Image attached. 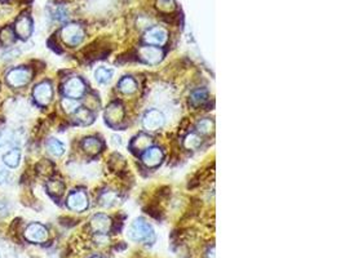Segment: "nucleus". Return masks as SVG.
<instances>
[{
	"label": "nucleus",
	"instance_id": "nucleus-1",
	"mask_svg": "<svg viewBox=\"0 0 345 258\" xmlns=\"http://www.w3.org/2000/svg\"><path fill=\"white\" fill-rule=\"evenodd\" d=\"M128 238L136 243L151 244L155 241V233L149 222L145 219H134L128 229Z\"/></svg>",
	"mask_w": 345,
	"mask_h": 258
},
{
	"label": "nucleus",
	"instance_id": "nucleus-2",
	"mask_svg": "<svg viewBox=\"0 0 345 258\" xmlns=\"http://www.w3.org/2000/svg\"><path fill=\"white\" fill-rule=\"evenodd\" d=\"M33 79V70L29 67H17L7 74V84L12 88H23Z\"/></svg>",
	"mask_w": 345,
	"mask_h": 258
},
{
	"label": "nucleus",
	"instance_id": "nucleus-3",
	"mask_svg": "<svg viewBox=\"0 0 345 258\" xmlns=\"http://www.w3.org/2000/svg\"><path fill=\"white\" fill-rule=\"evenodd\" d=\"M84 37H86V34H84L83 27L80 25H77V23L66 25L61 30L62 41L66 45H69V47H77V45H79L84 40Z\"/></svg>",
	"mask_w": 345,
	"mask_h": 258
},
{
	"label": "nucleus",
	"instance_id": "nucleus-4",
	"mask_svg": "<svg viewBox=\"0 0 345 258\" xmlns=\"http://www.w3.org/2000/svg\"><path fill=\"white\" fill-rule=\"evenodd\" d=\"M62 92L67 99H82L86 93V84L80 78H70L66 80V83L62 87Z\"/></svg>",
	"mask_w": 345,
	"mask_h": 258
},
{
	"label": "nucleus",
	"instance_id": "nucleus-5",
	"mask_svg": "<svg viewBox=\"0 0 345 258\" xmlns=\"http://www.w3.org/2000/svg\"><path fill=\"white\" fill-rule=\"evenodd\" d=\"M166 118L159 110L151 109L149 111H146L144 118H142V125L146 131L155 132L164 125Z\"/></svg>",
	"mask_w": 345,
	"mask_h": 258
},
{
	"label": "nucleus",
	"instance_id": "nucleus-6",
	"mask_svg": "<svg viewBox=\"0 0 345 258\" xmlns=\"http://www.w3.org/2000/svg\"><path fill=\"white\" fill-rule=\"evenodd\" d=\"M34 99L37 101L38 105L47 106L53 99V88L49 81H42L34 88L33 92Z\"/></svg>",
	"mask_w": 345,
	"mask_h": 258
},
{
	"label": "nucleus",
	"instance_id": "nucleus-7",
	"mask_svg": "<svg viewBox=\"0 0 345 258\" xmlns=\"http://www.w3.org/2000/svg\"><path fill=\"white\" fill-rule=\"evenodd\" d=\"M66 204L69 209L74 212H84L88 208V197L87 193L83 190H75L70 194L66 200Z\"/></svg>",
	"mask_w": 345,
	"mask_h": 258
},
{
	"label": "nucleus",
	"instance_id": "nucleus-8",
	"mask_svg": "<svg viewBox=\"0 0 345 258\" xmlns=\"http://www.w3.org/2000/svg\"><path fill=\"white\" fill-rule=\"evenodd\" d=\"M168 40V33L167 30L163 29V27H151L145 33L144 35V41H145L148 45H154V47H159V45H163V44L167 43Z\"/></svg>",
	"mask_w": 345,
	"mask_h": 258
},
{
	"label": "nucleus",
	"instance_id": "nucleus-9",
	"mask_svg": "<svg viewBox=\"0 0 345 258\" xmlns=\"http://www.w3.org/2000/svg\"><path fill=\"white\" fill-rule=\"evenodd\" d=\"M140 59L148 63V65H156L159 63L164 57V52L160 47H154V45H146L142 47L138 52Z\"/></svg>",
	"mask_w": 345,
	"mask_h": 258
},
{
	"label": "nucleus",
	"instance_id": "nucleus-10",
	"mask_svg": "<svg viewBox=\"0 0 345 258\" xmlns=\"http://www.w3.org/2000/svg\"><path fill=\"white\" fill-rule=\"evenodd\" d=\"M25 238L31 243H44L48 239V230L40 223H31L26 227Z\"/></svg>",
	"mask_w": 345,
	"mask_h": 258
},
{
	"label": "nucleus",
	"instance_id": "nucleus-11",
	"mask_svg": "<svg viewBox=\"0 0 345 258\" xmlns=\"http://www.w3.org/2000/svg\"><path fill=\"white\" fill-rule=\"evenodd\" d=\"M15 31L17 34V37L21 38L22 40L29 39L31 37V34H33V21H31L29 16H20L19 20L16 21Z\"/></svg>",
	"mask_w": 345,
	"mask_h": 258
},
{
	"label": "nucleus",
	"instance_id": "nucleus-12",
	"mask_svg": "<svg viewBox=\"0 0 345 258\" xmlns=\"http://www.w3.org/2000/svg\"><path fill=\"white\" fill-rule=\"evenodd\" d=\"M124 118V109L123 106L114 102L111 105L106 109L105 111V120L106 123H109L110 125H118L119 123H122V120Z\"/></svg>",
	"mask_w": 345,
	"mask_h": 258
},
{
	"label": "nucleus",
	"instance_id": "nucleus-13",
	"mask_svg": "<svg viewBox=\"0 0 345 258\" xmlns=\"http://www.w3.org/2000/svg\"><path fill=\"white\" fill-rule=\"evenodd\" d=\"M111 225H113L111 218L108 217L106 215H102V213L93 216L91 219L92 230H93L95 233L101 234V235L109 233L110 229H111Z\"/></svg>",
	"mask_w": 345,
	"mask_h": 258
},
{
	"label": "nucleus",
	"instance_id": "nucleus-14",
	"mask_svg": "<svg viewBox=\"0 0 345 258\" xmlns=\"http://www.w3.org/2000/svg\"><path fill=\"white\" fill-rule=\"evenodd\" d=\"M163 160V151L159 149V147H151L150 146L149 149H146V151L142 155V161L145 164L146 167L149 168H155L158 167Z\"/></svg>",
	"mask_w": 345,
	"mask_h": 258
},
{
	"label": "nucleus",
	"instance_id": "nucleus-15",
	"mask_svg": "<svg viewBox=\"0 0 345 258\" xmlns=\"http://www.w3.org/2000/svg\"><path fill=\"white\" fill-rule=\"evenodd\" d=\"M82 147L89 155H96L102 150V142L96 137H87L82 142Z\"/></svg>",
	"mask_w": 345,
	"mask_h": 258
},
{
	"label": "nucleus",
	"instance_id": "nucleus-16",
	"mask_svg": "<svg viewBox=\"0 0 345 258\" xmlns=\"http://www.w3.org/2000/svg\"><path fill=\"white\" fill-rule=\"evenodd\" d=\"M45 147H47L48 153L56 158L62 157V155L65 154V145L57 139H48L47 143H45Z\"/></svg>",
	"mask_w": 345,
	"mask_h": 258
},
{
	"label": "nucleus",
	"instance_id": "nucleus-17",
	"mask_svg": "<svg viewBox=\"0 0 345 258\" xmlns=\"http://www.w3.org/2000/svg\"><path fill=\"white\" fill-rule=\"evenodd\" d=\"M21 161V150L15 149L8 151L3 155V163L8 168H17Z\"/></svg>",
	"mask_w": 345,
	"mask_h": 258
},
{
	"label": "nucleus",
	"instance_id": "nucleus-18",
	"mask_svg": "<svg viewBox=\"0 0 345 258\" xmlns=\"http://www.w3.org/2000/svg\"><path fill=\"white\" fill-rule=\"evenodd\" d=\"M118 89H119L123 95H132L137 91V83L136 80L131 77H124L123 79H120L119 84H118Z\"/></svg>",
	"mask_w": 345,
	"mask_h": 258
},
{
	"label": "nucleus",
	"instance_id": "nucleus-19",
	"mask_svg": "<svg viewBox=\"0 0 345 258\" xmlns=\"http://www.w3.org/2000/svg\"><path fill=\"white\" fill-rule=\"evenodd\" d=\"M74 119L75 121L82 125H88V124L93 123V114L89 111V109H86V107H79V109L74 113Z\"/></svg>",
	"mask_w": 345,
	"mask_h": 258
},
{
	"label": "nucleus",
	"instance_id": "nucleus-20",
	"mask_svg": "<svg viewBox=\"0 0 345 258\" xmlns=\"http://www.w3.org/2000/svg\"><path fill=\"white\" fill-rule=\"evenodd\" d=\"M113 77H114V70L109 69V67H105V66L97 67L95 71V79L97 80L100 84L109 83L110 80L113 79Z\"/></svg>",
	"mask_w": 345,
	"mask_h": 258
},
{
	"label": "nucleus",
	"instance_id": "nucleus-21",
	"mask_svg": "<svg viewBox=\"0 0 345 258\" xmlns=\"http://www.w3.org/2000/svg\"><path fill=\"white\" fill-rule=\"evenodd\" d=\"M98 200H100V204H101L102 207L110 208L118 203L119 197H118V194L114 193V191H104V193L100 195V199Z\"/></svg>",
	"mask_w": 345,
	"mask_h": 258
},
{
	"label": "nucleus",
	"instance_id": "nucleus-22",
	"mask_svg": "<svg viewBox=\"0 0 345 258\" xmlns=\"http://www.w3.org/2000/svg\"><path fill=\"white\" fill-rule=\"evenodd\" d=\"M47 190L52 197L58 198L64 194L65 185H64V182L60 181V179H51V181L47 182Z\"/></svg>",
	"mask_w": 345,
	"mask_h": 258
},
{
	"label": "nucleus",
	"instance_id": "nucleus-23",
	"mask_svg": "<svg viewBox=\"0 0 345 258\" xmlns=\"http://www.w3.org/2000/svg\"><path fill=\"white\" fill-rule=\"evenodd\" d=\"M151 143H153V141H151L150 137H148L146 135H140L133 139L132 147L136 150H146L149 149L150 146H151Z\"/></svg>",
	"mask_w": 345,
	"mask_h": 258
},
{
	"label": "nucleus",
	"instance_id": "nucleus-24",
	"mask_svg": "<svg viewBox=\"0 0 345 258\" xmlns=\"http://www.w3.org/2000/svg\"><path fill=\"white\" fill-rule=\"evenodd\" d=\"M207 91L203 89V88H200V89H196V91L193 92L192 96H190V101H192L194 106H199L203 105L204 102L207 101Z\"/></svg>",
	"mask_w": 345,
	"mask_h": 258
},
{
	"label": "nucleus",
	"instance_id": "nucleus-25",
	"mask_svg": "<svg viewBox=\"0 0 345 258\" xmlns=\"http://www.w3.org/2000/svg\"><path fill=\"white\" fill-rule=\"evenodd\" d=\"M200 143H202V139L195 133H190L184 139V146L188 150H196L200 146Z\"/></svg>",
	"mask_w": 345,
	"mask_h": 258
},
{
	"label": "nucleus",
	"instance_id": "nucleus-26",
	"mask_svg": "<svg viewBox=\"0 0 345 258\" xmlns=\"http://www.w3.org/2000/svg\"><path fill=\"white\" fill-rule=\"evenodd\" d=\"M215 124L211 119H202L196 124V131L199 132L200 135H210L214 131Z\"/></svg>",
	"mask_w": 345,
	"mask_h": 258
},
{
	"label": "nucleus",
	"instance_id": "nucleus-27",
	"mask_svg": "<svg viewBox=\"0 0 345 258\" xmlns=\"http://www.w3.org/2000/svg\"><path fill=\"white\" fill-rule=\"evenodd\" d=\"M61 105L62 109L65 110L67 114H74L80 107L78 99H64L61 102Z\"/></svg>",
	"mask_w": 345,
	"mask_h": 258
},
{
	"label": "nucleus",
	"instance_id": "nucleus-28",
	"mask_svg": "<svg viewBox=\"0 0 345 258\" xmlns=\"http://www.w3.org/2000/svg\"><path fill=\"white\" fill-rule=\"evenodd\" d=\"M0 40H1V43L4 44V45H9V44L13 43V40H15V38H13V33H12L11 29H4L1 30V33H0Z\"/></svg>",
	"mask_w": 345,
	"mask_h": 258
},
{
	"label": "nucleus",
	"instance_id": "nucleus-29",
	"mask_svg": "<svg viewBox=\"0 0 345 258\" xmlns=\"http://www.w3.org/2000/svg\"><path fill=\"white\" fill-rule=\"evenodd\" d=\"M158 8L160 11L171 12L174 9V1L173 0H158Z\"/></svg>",
	"mask_w": 345,
	"mask_h": 258
},
{
	"label": "nucleus",
	"instance_id": "nucleus-30",
	"mask_svg": "<svg viewBox=\"0 0 345 258\" xmlns=\"http://www.w3.org/2000/svg\"><path fill=\"white\" fill-rule=\"evenodd\" d=\"M8 179V172L4 168L0 167V185L5 183V181Z\"/></svg>",
	"mask_w": 345,
	"mask_h": 258
},
{
	"label": "nucleus",
	"instance_id": "nucleus-31",
	"mask_svg": "<svg viewBox=\"0 0 345 258\" xmlns=\"http://www.w3.org/2000/svg\"><path fill=\"white\" fill-rule=\"evenodd\" d=\"M4 132H0V145H3L4 143Z\"/></svg>",
	"mask_w": 345,
	"mask_h": 258
},
{
	"label": "nucleus",
	"instance_id": "nucleus-32",
	"mask_svg": "<svg viewBox=\"0 0 345 258\" xmlns=\"http://www.w3.org/2000/svg\"><path fill=\"white\" fill-rule=\"evenodd\" d=\"M93 258H100V257H93Z\"/></svg>",
	"mask_w": 345,
	"mask_h": 258
},
{
	"label": "nucleus",
	"instance_id": "nucleus-33",
	"mask_svg": "<svg viewBox=\"0 0 345 258\" xmlns=\"http://www.w3.org/2000/svg\"><path fill=\"white\" fill-rule=\"evenodd\" d=\"M0 258H1V257H0Z\"/></svg>",
	"mask_w": 345,
	"mask_h": 258
}]
</instances>
